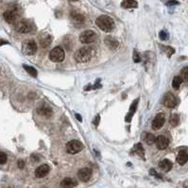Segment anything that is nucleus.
Here are the masks:
<instances>
[{
  "label": "nucleus",
  "mask_w": 188,
  "mask_h": 188,
  "mask_svg": "<svg viewBox=\"0 0 188 188\" xmlns=\"http://www.w3.org/2000/svg\"><path fill=\"white\" fill-rule=\"evenodd\" d=\"M96 54V49L92 46H84L75 53V60L80 63H88Z\"/></svg>",
  "instance_id": "f257e3e1"
},
{
  "label": "nucleus",
  "mask_w": 188,
  "mask_h": 188,
  "mask_svg": "<svg viewBox=\"0 0 188 188\" xmlns=\"http://www.w3.org/2000/svg\"><path fill=\"white\" fill-rule=\"evenodd\" d=\"M96 24L101 30L105 32L112 31L116 27L115 21L108 15H100L99 17H98L96 20Z\"/></svg>",
  "instance_id": "f03ea898"
},
{
  "label": "nucleus",
  "mask_w": 188,
  "mask_h": 188,
  "mask_svg": "<svg viewBox=\"0 0 188 188\" xmlns=\"http://www.w3.org/2000/svg\"><path fill=\"white\" fill-rule=\"evenodd\" d=\"M64 50L61 46H56L49 53V60L53 63H61L64 60Z\"/></svg>",
  "instance_id": "7ed1b4c3"
},
{
  "label": "nucleus",
  "mask_w": 188,
  "mask_h": 188,
  "mask_svg": "<svg viewBox=\"0 0 188 188\" xmlns=\"http://www.w3.org/2000/svg\"><path fill=\"white\" fill-rule=\"evenodd\" d=\"M83 144L78 140H72L66 144V151L69 154H77L83 149Z\"/></svg>",
  "instance_id": "20e7f679"
},
{
  "label": "nucleus",
  "mask_w": 188,
  "mask_h": 188,
  "mask_svg": "<svg viewBox=\"0 0 188 188\" xmlns=\"http://www.w3.org/2000/svg\"><path fill=\"white\" fill-rule=\"evenodd\" d=\"M97 40V33L94 30H84L80 35V42L82 44H92Z\"/></svg>",
  "instance_id": "39448f33"
},
{
  "label": "nucleus",
  "mask_w": 188,
  "mask_h": 188,
  "mask_svg": "<svg viewBox=\"0 0 188 188\" xmlns=\"http://www.w3.org/2000/svg\"><path fill=\"white\" fill-rule=\"evenodd\" d=\"M37 51V45L34 41L30 40L23 45V52L26 55H33Z\"/></svg>",
  "instance_id": "423d86ee"
},
{
  "label": "nucleus",
  "mask_w": 188,
  "mask_h": 188,
  "mask_svg": "<svg viewBox=\"0 0 188 188\" xmlns=\"http://www.w3.org/2000/svg\"><path fill=\"white\" fill-rule=\"evenodd\" d=\"M164 105L167 108H175L177 105V98L171 93H167L164 98Z\"/></svg>",
  "instance_id": "0eeeda50"
},
{
  "label": "nucleus",
  "mask_w": 188,
  "mask_h": 188,
  "mask_svg": "<svg viewBox=\"0 0 188 188\" xmlns=\"http://www.w3.org/2000/svg\"><path fill=\"white\" fill-rule=\"evenodd\" d=\"M38 114L45 117H50L52 116V109L46 103H41L37 108Z\"/></svg>",
  "instance_id": "6e6552de"
},
{
  "label": "nucleus",
  "mask_w": 188,
  "mask_h": 188,
  "mask_svg": "<svg viewBox=\"0 0 188 188\" xmlns=\"http://www.w3.org/2000/svg\"><path fill=\"white\" fill-rule=\"evenodd\" d=\"M49 171H50V166L46 164H44L36 168L35 176L37 178H44L49 173Z\"/></svg>",
  "instance_id": "1a4fd4ad"
},
{
  "label": "nucleus",
  "mask_w": 188,
  "mask_h": 188,
  "mask_svg": "<svg viewBox=\"0 0 188 188\" xmlns=\"http://www.w3.org/2000/svg\"><path fill=\"white\" fill-rule=\"evenodd\" d=\"M78 177L81 181H88L92 177V169L88 167L81 168L78 172Z\"/></svg>",
  "instance_id": "9d476101"
},
{
  "label": "nucleus",
  "mask_w": 188,
  "mask_h": 188,
  "mask_svg": "<svg viewBox=\"0 0 188 188\" xmlns=\"http://www.w3.org/2000/svg\"><path fill=\"white\" fill-rule=\"evenodd\" d=\"M164 121H165V118H164V114H158L155 118L153 119L152 121V129L154 130H158L160 129L164 124Z\"/></svg>",
  "instance_id": "9b49d317"
},
{
  "label": "nucleus",
  "mask_w": 188,
  "mask_h": 188,
  "mask_svg": "<svg viewBox=\"0 0 188 188\" xmlns=\"http://www.w3.org/2000/svg\"><path fill=\"white\" fill-rule=\"evenodd\" d=\"M104 43L107 46V47L109 49H111V50H116L119 46L118 41L116 38H114V37H111V36H107L105 38V40H104Z\"/></svg>",
  "instance_id": "f8f14e48"
},
{
  "label": "nucleus",
  "mask_w": 188,
  "mask_h": 188,
  "mask_svg": "<svg viewBox=\"0 0 188 188\" xmlns=\"http://www.w3.org/2000/svg\"><path fill=\"white\" fill-rule=\"evenodd\" d=\"M70 17H71V20L73 21V23L75 25H81L85 21L84 16L81 13L77 12V11H72L70 14Z\"/></svg>",
  "instance_id": "ddd939ff"
},
{
  "label": "nucleus",
  "mask_w": 188,
  "mask_h": 188,
  "mask_svg": "<svg viewBox=\"0 0 188 188\" xmlns=\"http://www.w3.org/2000/svg\"><path fill=\"white\" fill-rule=\"evenodd\" d=\"M155 143H156V146H157L158 149H161V150L165 149L168 146V145H169L168 139L165 136H164V135H159L156 138Z\"/></svg>",
  "instance_id": "4468645a"
},
{
  "label": "nucleus",
  "mask_w": 188,
  "mask_h": 188,
  "mask_svg": "<svg viewBox=\"0 0 188 188\" xmlns=\"http://www.w3.org/2000/svg\"><path fill=\"white\" fill-rule=\"evenodd\" d=\"M138 101H139V98H136V99L133 102V104L130 105L129 111V112H128L127 116H126V118H125V120H126L127 122H130V120H131V118H133V115L135 114L136 109H137V106H138Z\"/></svg>",
  "instance_id": "2eb2a0df"
},
{
  "label": "nucleus",
  "mask_w": 188,
  "mask_h": 188,
  "mask_svg": "<svg viewBox=\"0 0 188 188\" xmlns=\"http://www.w3.org/2000/svg\"><path fill=\"white\" fill-rule=\"evenodd\" d=\"M16 30L19 33H28L30 31V25L27 21H21L16 25Z\"/></svg>",
  "instance_id": "dca6fc26"
},
{
  "label": "nucleus",
  "mask_w": 188,
  "mask_h": 188,
  "mask_svg": "<svg viewBox=\"0 0 188 188\" xmlns=\"http://www.w3.org/2000/svg\"><path fill=\"white\" fill-rule=\"evenodd\" d=\"M78 185V181L73 178H65L61 181V188H73Z\"/></svg>",
  "instance_id": "f3484780"
},
{
  "label": "nucleus",
  "mask_w": 188,
  "mask_h": 188,
  "mask_svg": "<svg viewBox=\"0 0 188 188\" xmlns=\"http://www.w3.org/2000/svg\"><path fill=\"white\" fill-rule=\"evenodd\" d=\"M172 162L169 161L168 159H164L163 161H161L159 163V166L160 168L162 169V170L165 171V172H168L169 170H171L172 168Z\"/></svg>",
  "instance_id": "a211bd4d"
},
{
  "label": "nucleus",
  "mask_w": 188,
  "mask_h": 188,
  "mask_svg": "<svg viewBox=\"0 0 188 188\" xmlns=\"http://www.w3.org/2000/svg\"><path fill=\"white\" fill-rule=\"evenodd\" d=\"M3 17H4V19L6 20V22H8L10 24H12L16 20V13L14 11H7L4 12Z\"/></svg>",
  "instance_id": "6ab92c4d"
},
{
  "label": "nucleus",
  "mask_w": 188,
  "mask_h": 188,
  "mask_svg": "<svg viewBox=\"0 0 188 188\" xmlns=\"http://www.w3.org/2000/svg\"><path fill=\"white\" fill-rule=\"evenodd\" d=\"M188 161V154L186 151H184V150H181V151L179 152L178 156H177V162L178 164H180L181 165H183L187 163Z\"/></svg>",
  "instance_id": "aec40b11"
},
{
  "label": "nucleus",
  "mask_w": 188,
  "mask_h": 188,
  "mask_svg": "<svg viewBox=\"0 0 188 188\" xmlns=\"http://www.w3.org/2000/svg\"><path fill=\"white\" fill-rule=\"evenodd\" d=\"M121 6L124 9H131V8H137L138 4L135 0H123Z\"/></svg>",
  "instance_id": "412c9836"
},
{
  "label": "nucleus",
  "mask_w": 188,
  "mask_h": 188,
  "mask_svg": "<svg viewBox=\"0 0 188 188\" xmlns=\"http://www.w3.org/2000/svg\"><path fill=\"white\" fill-rule=\"evenodd\" d=\"M133 153H135V154H137L138 156H140V157H143L144 158V155H145V150H144V147H143V146H142V144L141 143H138V144H136L134 146H133Z\"/></svg>",
  "instance_id": "4be33fe9"
},
{
  "label": "nucleus",
  "mask_w": 188,
  "mask_h": 188,
  "mask_svg": "<svg viewBox=\"0 0 188 188\" xmlns=\"http://www.w3.org/2000/svg\"><path fill=\"white\" fill-rule=\"evenodd\" d=\"M155 140H156V138H155V136H154L153 134L145 133V134H144V141H145L147 145H152V144H154V143H155Z\"/></svg>",
  "instance_id": "5701e85b"
},
{
  "label": "nucleus",
  "mask_w": 188,
  "mask_h": 188,
  "mask_svg": "<svg viewBox=\"0 0 188 188\" xmlns=\"http://www.w3.org/2000/svg\"><path fill=\"white\" fill-rule=\"evenodd\" d=\"M169 123H170V125L173 127H177L180 123V116L177 114L171 115L170 119H169Z\"/></svg>",
  "instance_id": "b1692460"
},
{
  "label": "nucleus",
  "mask_w": 188,
  "mask_h": 188,
  "mask_svg": "<svg viewBox=\"0 0 188 188\" xmlns=\"http://www.w3.org/2000/svg\"><path fill=\"white\" fill-rule=\"evenodd\" d=\"M181 82H182V78L177 76V77H175V78L173 79V81H172V87H173L175 90H178V89L180 88Z\"/></svg>",
  "instance_id": "393cba45"
},
{
  "label": "nucleus",
  "mask_w": 188,
  "mask_h": 188,
  "mask_svg": "<svg viewBox=\"0 0 188 188\" xmlns=\"http://www.w3.org/2000/svg\"><path fill=\"white\" fill-rule=\"evenodd\" d=\"M23 67H24V69L30 75V76H32V77H34V78L37 77V70H36L34 67L29 66V65H26V64H25Z\"/></svg>",
  "instance_id": "a878e982"
},
{
  "label": "nucleus",
  "mask_w": 188,
  "mask_h": 188,
  "mask_svg": "<svg viewBox=\"0 0 188 188\" xmlns=\"http://www.w3.org/2000/svg\"><path fill=\"white\" fill-rule=\"evenodd\" d=\"M50 43H51V37L49 35H46V36L44 37L43 39H41V46L43 47L48 46L50 45Z\"/></svg>",
  "instance_id": "bb28decb"
},
{
  "label": "nucleus",
  "mask_w": 188,
  "mask_h": 188,
  "mask_svg": "<svg viewBox=\"0 0 188 188\" xmlns=\"http://www.w3.org/2000/svg\"><path fill=\"white\" fill-rule=\"evenodd\" d=\"M164 49V52L167 55V57H171V56L175 53V49L171 46H162Z\"/></svg>",
  "instance_id": "cd10ccee"
},
{
  "label": "nucleus",
  "mask_w": 188,
  "mask_h": 188,
  "mask_svg": "<svg viewBox=\"0 0 188 188\" xmlns=\"http://www.w3.org/2000/svg\"><path fill=\"white\" fill-rule=\"evenodd\" d=\"M159 38H160L162 41H166V40H168V38H169L168 33H167L165 30L160 31V33H159Z\"/></svg>",
  "instance_id": "c85d7f7f"
},
{
  "label": "nucleus",
  "mask_w": 188,
  "mask_h": 188,
  "mask_svg": "<svg viewBox=\"0 0 188 188\" xmlns=\"http://www.w3.org/2000/svg\"><path fill=\"white\" fill-rule=\"evenodd\" d=\"M181 76H182V79L184 80V81H186L187 82H188V66H186V67H184L181 71Z\"/></svg>",
  "instance_id": "c756f323"
},
{
  "label": "nucleus",
  "mask_w": 188,
  "mask_h": 188,
  "mask_svg": "<svg viewBox=\"0 0 188 188\" xmlns=\"http://www.w3.org/2000/svg\"><path fill=\"white\" fill-rule=\"evenodd\" d=\"M7 159H8V157H7L6 153H4V152H0V164H6Z\"/></svg>",
  "instance_id": "7c9ffc66"
},
{
  "label": "nucleus",
  "mask_w": 188,
  "mask_h": 188,
  "mask_svg": "<svg viewBox=\"0 0 188 188\" xmlns=\"http://www.w3.org/2000/svg\"><path fill=\"white\" fill-rule=\"evenodd\" d=\"M133 62L134 63H140L141 62V58H140L139 54L137 53V51L133 52Z\"/></svg>",
  "instance_id": "2f4dec72"
},
{
  "label": "nucleus",
  "mask_w": 188,
  "mask_h": 188,
  "mask_svg": "<svg viewBox=\"0 0 188 188\" xmlns=\"http://www.w3.org/2000/svg\"><path fill=\"white\" fill-rule=\"evenodd\" d=\"M25 166V162L23 160H19L18 161V167H19L20 169H23Z\"/></svg>",
  "instance_id": "473e14b6"
},
{
  "label": "nucleus",
  "mask_w": 188,
  "mask_h": 188,
  "mask_svg": "<svg viewBox=\"0 0 188 188\" xmlns=\"http://www.w3.org/2000/svg\"><path fill=\"white\" fill-rule=\"evenodd\" d=\"M99 120H100V116H97V117L95 118V120H94V124H95L96 126H98V123H99Z\"/></svg>",
  "instance_id": "72a5a7b5"
},
{
  "label": "nucleus",
  "mask_w": 188,
  "mask_h": 188,
  "mask_svg": "<svg viewBox=\"0 0 188 188\" xmlns=\"http://www.w3.org/2000/svg\"><path fill=\"white\" fill-rule=\"evenodd\" d=\"M7 44H9L7 41L2 40V39H0V46H4V45H7Z\"/></svg>",
  "instance_id": "f704fd0d"
},
{
  "label": "nucleus",
  "mask_w": 188,
  "mask_h": 188,
  "mask_svg": "<svg viewBox=\"0 0 188 188\" xmlns=\"http://www.w3.org/2000/svg\"><path fill=\"white\" fill-rule=\"evenodd\" d=\"M76 117H77V119H78L79 121H81V122L82 121V118H81V116L79 114H76Z\"/></svg>",
  "instance_id": "c9c22d12"
},
{
  "label": "nucleus",
  "mask_w": 188,
  "mask_h": 188,
  "mask_svg": "<svg viewBox=\"0 0 188 188\" xmlns=\"http://www.w3.org/2000/svg\"><path fill=\"white\" fill-rule=\"evenodd\" d=\"M71 1H78V0H71Z\"/></svg>",
  "instance_id": "e433bc0d"
}]
</instances>
